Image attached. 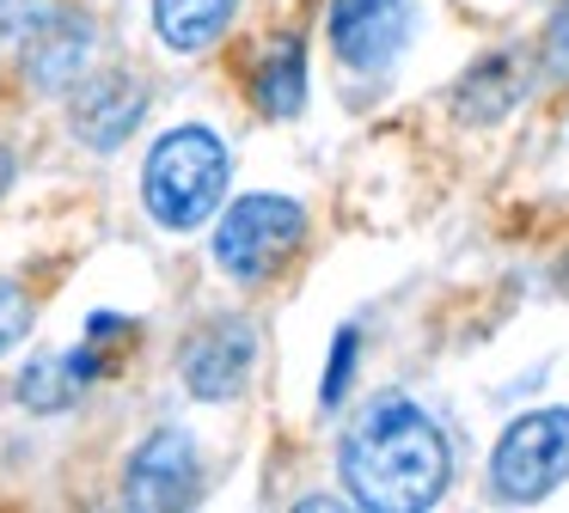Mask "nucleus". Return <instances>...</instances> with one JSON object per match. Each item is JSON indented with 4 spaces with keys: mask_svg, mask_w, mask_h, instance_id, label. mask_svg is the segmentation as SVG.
Listing matches in <instances>:
<instances>
[{
    "mask_svg": "<svg viewBox=\"0 0 569 513\" xmlns=\"http://www.w3.org/2000/svg\"><path fill=\"white\" fill-rule=\"evenodd\" d=\"M527 98V61L520 49H490L483 61H471L466 80L453 86V110L466 122H496Z\"/></svg>",
    "mask_w": 569,
    "mask_h": 513,
    "instance_id": "nucleus-10",
    "label": "nucleus"
},
{
    "mask_svg": "<svg viewBox=\"0 0 569 513\" xmlns=\"http://www.w3.org/2000/svg\"><path fill=\"white\" fill-rule=\"evenodd\" d=\"M26 330H31V293L19 281H0V354L26 342Z\"/></svg>",
    "mask_w": 569,
    "mask_h": 513,
    "instance_id": "nucleus-15",
    "label": "nucleus"
},
{
    "mask_svg": "<svg viewBox=\"0 0 569 513\" xmlns=\"http://www.w3.org/2000/svg\"><path fill=\"white\" fill-rule=\"evenodd\" d=\"M50 12V0H0V31H13V37H26L31 24Z\"/></svg>",
    "mask_w": 569,
    "mask_h": 513,
    "instance_id": "nucleus-17",
    "label": "nucleus"
},
{
    "mask_svg": "<svg viewBox=\"0 0 569 513\" xmlns=\"http://www.w3.org/2000/svg\"><path fill=\"white\" fill-rule=\"evenodd\" d=\"M7 183H13V153L0 147V195H7Z\"/></svg>",
    "mask_w": 569,
    "mask_h": 513,
    "instance_id": "nucleus-18",
    "label": "nucleus"
},
{
    "mask_svg": "<svg viewBox=\"0 0 569 513\" xmlns=\"http://www.w3.org/2000/svg\"><path fill=\"white\" fill-rule=\"evenodd\" d=\"M300 239H307V208L295 195L258 190V195H239L221 214V227H214V263L233 281H270L300 251Z\"/></svg>",
    "mask_w": 569,
    "mask_h": 513,
    "instance_id": "nucleus-3",
    "label": "nucleus"
},
{
    "mask_svg": "<svg viewBox=\"0 0 569 513\" xmlns=\"http://www.w3.org/2000/svg\"><path fill=\"white\" fill-rule=\"evenodd\" d=\"M92 61V19L80 12H43L31 24V43H26V73L38 80V92H68L80 86Z\"/></svg>",
    "mask_w": 569,
    "mask_h": 513,
    "instance_id": "nucleus-9",
    "label": "nucleus"
},
{
    "mask_svg": "<svg viewBox=\"0 0 569 513\" xmlns=\"http://www.w3.org/2000/svg\"><path fill=\"white\" fill-rule=\"evenodd\" d=\"M337 471H343V489L356 507L417 513L441 501L447 476H453V452H447V434L422 403H410L405 391H380L349 422Z\"/></svg>",
    "mask_w": 569,
    "mask_h": 513,
    "instance_id": "nucleus-1",
    "label": "nucleus"
},
{
    "mask_svg": "<svg viewBox=\"0 0 569 513\" xmlns=\"http://www.w3.org/2000/svg\"><path fill=\"white\" fill-rule=\"evenodd\" d=\"M227 178H233V159H227L221 134L184 122V129L160 134V147L141 165V202L166 232H190L227 202Z\"/></svg>",
    "mask_w": 569,
    "mask_h": 513,
    "instance_id": "nucleus-2",
    "label": "nucleus"
},
{
    "mask_svg": "<svg viewBox=\"0 0 569 513\" xmlns=\"http://www.w3.org/2000/svg\"><path fill=\"white\" fill-rule=\"evenodd\" d=\"M148 117V86L141 73L111 68V73H92L74 98V134L92 147V153H117V147L136 134V122Z\"/></svg>",
    "mask_w": 569,
    "mask_h": 513,
    "instance_id": "nucleus-8",
    "label": "nucleus"
},
{
    "mask_svg": "<svg viewBox=\"0 0 569 513\" xmlns=\"http://www.w3.org/2000/svg\"><path fill=\"white\" fill-rule=\"evenodd\" d=\"M92 379H99V354L92 349L43 354V361H31L26 373H19V403H31V410H62V403H74Z\"/></svg>",
    "mask_w": 569,
    "mask_h": 513,
    "instance_id": "nucleus-13",
    "label": "nucleus"
},
{
    "mask_svg": "<svg viewBox=\"0 0 569 513\" xmlns=\"http://www.w3.org/2000/svg\"><path fill=\"white\" fill-rule=\"evenodd\" d=\"M239 0H153V24H160L166 49H178V56H202V49H214L227 37V24H233Z\"/></svg>",
    "mask_w": 569,
    "mask_h": 513,
    "instance_id": "nucleus-12",
    "label": "nucleus"
},
{
    "mask_svg": "<svg viewBox=\"0 0 569 513\" xmlns=\"http://www.w3.org/2000/svg\"><path fill=\"white\" fill-rule=\"evenodd\" d=\"M202 464H197V440L184 428H160L141 440V452L123 471V501L129 507H184L197 501Z\"/></svg>",
    "mask_w": 569,
    "mask_h": 513,
    "instance_id": "nucleus-6",
    "label": "nucleus"
},
{
    "mask_svg": "<svg viewBox=\"0 0 569 513\" xmlns=\"http://www.w3.org/2000/svg\"><path fill=\"white\" fill-rule=\"evenodd\" d=\"M356 354H361V336H356V330H337L331 366H325V379H319V403H325V410H331V403H343L349 373H356Z\"/></svg>",
    "mask_w": 569,
    "mask_h": 513,
    "instance_id": "nucleus-14",
    "label": "nucleus"
},
{
    "mask_svg": "<svg viewBox=\"0 0 569 513\" xmlns=\"http://www.w3.org/2000/svg\"><path fill=\"white\" fill-rule=\"evenodd\" d=\"M251 104L270 122H288V117L307 110V49H300L295 31L263 43L258 68H251Z\"/></svg>",
    "mask_w": 569,
    "mask_h": 513,
    "instance_id": "nucleus-11",
    "label": "nucleus"
},
{
    "mask_svg": "<svg viewBox=\"0 0 569 513\" xmlns=\"http://www.w3.org/2000/svg\"><path fill=\"white\" fill-rule=\"evenodd\" d=\"M417 31V0H331V56L356 73H386Z\"/></svg>",
    "mask_w": 569,
    "mask_h": 513,
    "instance_id": "nucleus-5",
    "label": "nucleus"
},
{
    "mask_svg": "<svg viewBox=\"0 0 569 513\" xmlns=\"http://www.w3.org/2000/svg\"><path fill=\"white\" fill-rule=\"evenodd\" d=\"M569 483V410H532L502 428L490 452L496 501H545Z\"/></svg>",
    "mask_w": 569,
    "mask_h": 513,
    "instance_id": "nucleus-4",
    "label": "nucleus"
},
{
    "mask_svg": "<svg viewBox=\"0 0 569 513\" xmlns=\"http://www.w3.org/2000/svg\"><path fill=\"white\" fill-rule=\"evenodd\" d=\"M539 61H545V73H551L557 86H569V0H563V7L551 12V24H545Z\"/></svg>",
    "mask_w": 569,
    "mask_h": 513,
    "instance_id": "nucleus-16",
    "label": "nucleus"
},
{
    "mask_svg": "<svg viewBox=\"0 0 569 513\" xmlns=\"http://www.w3.org/2000/svg\"><path fill=\"white\" fill-rule=\"evenodd\" d=\"M251 361H258V330L246 318H214L209 330H197L184 349V385L202 403H227L246 391Z\"/></svg>",
    "mask_w": 569,
    "mask_h": 513,
    "instance_id": "nucleus-7",
    "label": "nucleus"
}]
</instances>
